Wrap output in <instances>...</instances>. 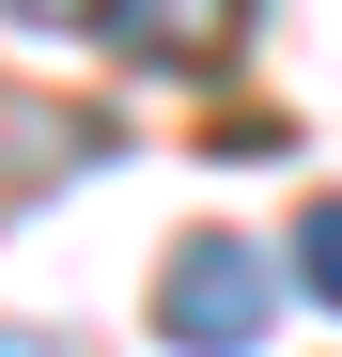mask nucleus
<instances>
[{"label": "nucleus", "mask_w": 342, "mask_h": 357, "mask_svg": "<svg viewBox=\"0 0 342 357\" xmlns=\"http://www.w3.org/2000/svg\"><path fill=\"white\" fill-rule=\"evenodd\" d=\"M156 342H171V357H249V342H265V249H249V233H171V264H156Z\"/></svg>", "instance_id": "1"}, {"label": "nucleus", "mask_w": 342, "mask_h": 357, "mask_svg": "<svg viewBox=\"0 0 342 357\" xmlns=\"http://www.w3.org/2000/svg\"><path fill=\"white\" fill-rule=\"evenodd\" d=\"M249 0H94V47H125V63H234Z\"/></svg>", "instance_id": "2"}, {"label": "nucleus", "mask_w": 342, "mask_h": 357, "mask_svg": "<svg viewBox=\"0 0 342 357\" xmlns=\"http://www.w3.org/2000/svg\"><path fill=\"white\" fill-rule=\"evenodd\" d=\"M296 280L342 311V202H311V218H296Z\"/></svg>", "instance_id": "3"}]
</instances>
